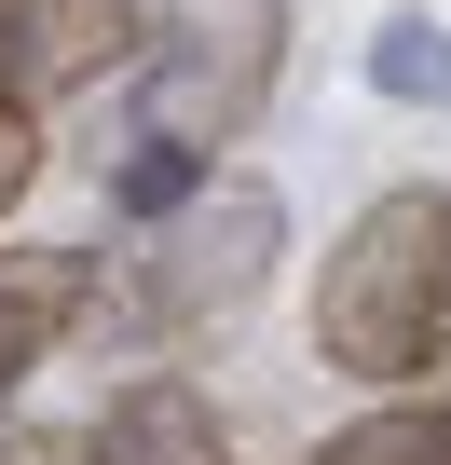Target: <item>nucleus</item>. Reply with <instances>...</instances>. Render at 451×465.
I'll return each mask as SVG.
<instances>
[{"instance_id": "11", "label": "nucleus", "mask_w": 451, "mask_h": 465, "mask_svg": "<svg viewBox=\"0 0 451 465\" xmlns=\"http://www.w3.org/2000/svg\"><path fill=\"white\" fill-rule=\"evenodd\" d=\"M0 465H83V451H69L55 424H0Z\"/></svg>"}, {"instance_id": "9", "label": "nucleus", "mask_w": 451, "mask_h": 465, "mask_svg": "<svg viewBox=\"0 0 451 465\" xmlns=\"http://www.w3.org/2000/svg\"><path fill=\"white\" fill-rule=\"evenodd\" d=\"M205 178H219V164H178V151H123V164H110V205H123L137 232H164V219H178Z\"/></svg>"}, {"instance_id": "8", "label": "nucleus", "mask_w": 451, "mask_h": 465, "mask_svg": "<svg viewBox=\"0 0 451 465\" xmlns=\"http://www.w3.org/2000/svg\"><path fill=\"white\" fill-rule=\"evenodd\" d=\"M369 96L451 110V28H437V15H383V28H369Z\"/></svg>"}, {"instance_id": "2", "label": "nucleus", "mask_w": 451, "mask_h": 465, "mask_svg": "<svg viewBox=\"0 0 451 465\" xmlns=\"http://www.w3.org/2000/svg\"><path fill=\"white\" fill-rule=\"evenodd\" d=\"M288 69V0H137V55H123V151L219 164Z\"/></svg>"}, {"instance_id": "10", "label": "nucleus", "mask_w": 451, "mask_h": 465, "mask_svg": "<svg viewBox=\"0 0 451 465\" xmlns=\"http://www.w3.org/2000/svg\"><path fill=\"white\" fill-rule=\"evenodd\" d=\"M28 178H42V124H0V219L28 205Z\"/></svg>"}, {"instance_id": "3", "label": "nucleus", "mask_w": 451, "mask_h": 465, "mask_svg": "<svg viewBox=\"0 0 451 465\" xmlns=\"http://www.w3.org/2000/svg\"><path fill=\"white\" fill-rule=\"evenodd\" d=\"M274 261H288V192H274V178H205L151 247H137L123 288L96 274V329L123 315L137 342H205V329H233V315L274 288Z\"/></svg>"}, {"instance_id": "7", "label": "nucleus", "mask_w": 451, "mask_h": 465, "mask_svg": "<svg viewBox=\"0 0 451 465\" xmlns=\"http://www.w3.org/2000/svg\"><path fill=\"white\" fill-rule=\"evenodd\" d=\"M301 465H451V342H437V397H383Z\"/></svg>"}, {"instance_id": "5", "label": "nucleus", "mask_w": 451, "mask_h": 465, "mask_svg": "<svg viewBox=\"0 0 451 465\" xmlns=\"http://www.w3.org/2000/svg\"><path fill=\"white\" fill-rule=\"evenodd\" d=\"M69 451L83 465H233V424H219V397L191 370H137V383H110V411Z\"/></svg>"}, {"instance_id": "4", "label": "nucleus", "mask_w": 451, "mask_h": 465, "mask_svg": "<svg viewBox=\"0 0 451 465\" xmlns=\"http://www.w3.org/2000/svg\"><path fill=\"white\" fill-rule=\"evenodd\" d=\"M137 55V0H0V124H42Z\"/></svg>"}, {"instance_id": "6", "label": "nucleus", "mask_w": 451, "mask_h": 465, "mask_svg": "<svg viewBox=\"0 0 451 465\" xmlns=\"http://www.w3.org/2000/svg\"><path fill=\"white\" fill-rule=\"evenodd\" d=\"M69 329H96V261L83 247H0V397H15Z\"/></svg>"}, {"instance_id": "1", "label": "nucleus", "mask_w": 451, "mask_h": 465, "mask_svg": "<svg viewBox=\"0 0 451 465\" xmlns=\"http://www.w3.org/2000/svg\"><path fill=\"white\" fill-rule=\"evenodd\" d=\"M437 342H451V178H397L315 261V356L342 383H424Z\"/></svg>"}]
</instances>
